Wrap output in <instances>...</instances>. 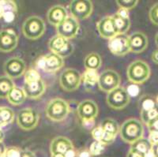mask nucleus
Returning a JSON list of instances; mask_svg holds the SVG:
<instances>
[{
  "label": "nucleus",
  "mask_w": 158,
  "mask_h": 157,
  "mask_svg": "<svg viewBox=\"0 0 158 157\" xmlns=\"http://www.w3.org/2000/svg\"><path fill=\"white\" fill-rule=\"evenodd\" d=\"M120 138L124 142L132 145L143 138L144 128L142 122L136 118H129L123 122L119 129Z\"/></svg>",
  "instance_id": "obj_1"
},
{
  "label": "nucleus",
  "mask_w": 158,
  "mask_h": 157,
  "mask_svg": "<svg viewBox=\"0 0 158 157\" xmlns=\"http://www.w3.org/2000/svg\"><path fill=\"white\" fill-rule=\"evenodd\" d=\"M127 76L129 81L135 85L143 84L149 78L150 68L142 60L134 61L128 66Z\"/></svg>",
  "instance_id": "obj_2"
},
{
  "label": "nucleus",
  "mask_w": 158,
  "mask_h": 157,
  "mask_svg": "<svg viewBox=\"0 0 158 157\" xmlns=\"http://www.w3.org/2000/svg\"><path fill=\"white\" fill-rule=\"evenodd\" d=\"M70 112V107L66 100L55 98L48 103L45 113L52 121L61 122L64 120Z\"/></svg>",
  "instance_id": "obj_3"
},
{
  "label": "nucleus",
  "mask_w": 158,
  "mask_h": 157,
  "mask_svg": "<svg viewBox=\"0 0 158 157\" xmlns=\"http://www.w3.org/2000/svg\"><path fill=\"white\" fill-rule=\"evenodd\" d=\"M45 23L38 16H31L22 25V33L29 39L35 40L41 37L45 32Z\"/></svg>",
  "instance_id": "obj_4"
},
{
  "label": "nucleus",
  "mask_w": 158,
  "mask_h": 157,
  "mask_svg": "<svg viewBox=\"0 0 158 157\" xmlns=\"http://www.w3.org/2000/svg\"><path fill=\"white\" fill-rule=\"evenodd\" d=\"M106 101L111 108L115 110H122L129 104L131 97L128 95L126 89L118 87L108 93Z\"/></svg>",
  "instance_id": "obj_5"
},
{
  "label": "nucleus",
  "mask_w": 158,
  "mask_h": 157,
  "mask_svg": "<svg viewBox=\"0 0 158 157\" xmlns=\"http://www.w3.org/2000/svg\"><path fill=\"white\" fill-rule=\"evenodd\" d=\"M81 81V74L75 69H66L59 77V84L64 91L73 92L77 89Z\"/></svg>",
  "instance_id": "obj_6"
},
{
  "label": "nucleus",
  "mask_w": 158,
  "mask_h": 157,
  "mask_svg": "<svg viewBox=\"0 0 158 157\" xmlns=\"http://www.w3.org/2000/svg\"><path fill=\"white\" fill-rule=\"evenodd\" d=\"M39 114L34 109L25 107L18 112L17 116V123L20 128L25 131L32 130L37 126Z\"/></svg>",
  "instance_id": "obj_7"
},
{
  "label": "nucleus",
  "mask_w": 158,
  "mask_h": 157,
  "mask_svg": "<svg viewBox=\"0 0 158 157\" xmlns=\"http://www.w3.org/2000/svg\"><path fill=\"white\" fill-rule=\"evenodd\" d=\"M108 49L116 56H123L131 52L130 39L127 34L118 33L108 39Z\"/></svg>",
  "instance_id": "obj_8"
},
{
  "label": "nucleus",
  "mask_w": 158,
  "mask_h": 157,
  "mask_svg": "<svg viewBox=\"0 0 158 157\" xmlns=\"http://www.w3.org/2000/svg\"><path fill=\"white\" fill-rule=\"evenodd\" d=\"M120 76L113 70H105L99 75V89L104 93H108L119 87Z\"/></svg>",
  "instance_id": "obj_9"
},
{
  "label": "nucleus",
  "mask_w": 158,
  "mask_h": 157,
  "mask_svg": "<svg viewBox=\"0 0 158 157\" xmlns=\"http://www.w3.org/2000/svg\"><path fill=\"white\" fill-rule=\"evenodd\" d=\"M48 48L51 52L57 54L62 58L68 57L74 51V47L70 40L58 34L51 38L48 42Z\"/></svg>",
  "instance_id": "obj_10"
},
{
  "label": "nucleus",
  "mask_w": 158,
  "mask_h": 157,
  "mask_svg": "<svg viewBox=\"0 0 158 157\" xmlns=\"http://www.w3.org/2000/svg\"><path fill=\"white\" fill-rule=\"evenodd\" d=\"M71 16L77 20H84L91 16L94 6L89 0H73L69 5Z\"/></svg>",
  "instance_id": "obj_11"
},
{
  "label": "nucleus",
  "mask_w": 158,
  "mask_h": 157,
  "mask_svg": "<svg viewBox=\"0 0 158 157\" xmlns=\"http://www.w3.org/2000/svg\"><path fill=\"white\" fill-rule=\"evenodd\" d=\"M26 65L25 61L19 57H11L3 65L4 73L11 79H18L25 74Z\"/></svg>",
  "instance_id": "obj_12"
},
{
  "label": "nucleus",
  "mask_w": 158,
  "mask_h": 157,
  "mask_svg": "<svg viewBox=\"0 0 158 157\" xmlns=\"http://www.w3.org/2000/svg\"><path fill=\"white\" fill-rule=\"evenodd\" d=\"M80 29L78 20L74 17H67L66 19L56 27L58 35L62 36L67 39H73L77 35Z\"/></svg>",
  "instance_id": "obj_13"
},
{
  "label": "nucleus",
  "mask_w": 158,
  "mask_h": 157,
  "mask_svg": "<svg viewBox=\"0 0 158 157\" xmlns=\"http://www.w3.org/2000/svg\"><path fill=\"white\" fill-rule=\"evenodd\" d=\"M18 43V36L13 29L0 30V52L8 53L15 50Z\"/></svg>",
  "instance_id": "obj_14"
},
{
  "label": "nucleus",
  "mask_w": 158,
  "mask_h": 157,
  "mask_svg": "<svg viewBox=\"0 0 158 157\" xmlns=\"http://www.w3.org/2000/svg\"><path fill=\"white\" fill-rule=\"evenodd\" d=\"M77 112L81 120L95 119L98 115V106L91 100H83L77 106Z\"/></svg>",
  "instance_id": "obj_15"
},
{
  "label": "nucleus",
  "mask_w": 158,
  "mask_h": 157,
  "mask_svg": "<svg viewBox=\"0 0 158 157\" xmlns=\"http://www.w3.org/2000/svg\"><path fill=\"white\" fill-rule=\"evenodd\" d=\"M97 29L101 37L110 39L118 34L112 17H104L97 24Z\"/></svg>",
  "instance_id": "obj_16"
},
{
  "label": "nucleus",
  "mask_w": 158,
  "mask_h": 157,
  "mask_svg": "<svg viewBox=\"0 0 158 157\" xmlns=\"http://www.w3.org/2000/svg\"><path fill=\"white\" fill-rule=\"evenodd\" d=\"M131 52L135 54H140L147 48L148 38L147 36L141 32H135L129 36Z\"/></svg>",
  "instance_id": "obj_17"
},
{
  "label": "nucleus",
  "mask_w": 158,
  "mask_h": 157,
  "mask_svg": "<svg viewBox=\"0 0 158 157\" xmlns=\"http://www.w3.org/2000/svg\"><path fill=\"white\" fill-rule=\"evenodd\" d=\"M46 85L42 80L29 83H24L23 90L26 97L32 100H37L44 93Z\"/></svg>",
  "instance_id": "obj_18"
},
{
  "label": "nucleus",
  "mask_w": 158,
  "mask_h": 157,
  "mask_svg": "<svg viewBox=\"0 0 158 157\" xmlns=\"http://www.w3.org/2000/svg\"><path fill=\"white\" fill-rule=\"evenodd\" d=\"M67 17V10L61 5H56L51 7L47 14L48 22L49 24L56 27L61 24Z\"/></svg>",
  "instance_id": "obj_19"
},
{
  "label": "nucleus",
  "mask_w": 158,
  "mask_h": 157,
  "mask_svg": "<svg viewBox=\"0 0 158 157\" xmlns=\"http://www.w3.org/2000/svg\"><path fill=\"white\" fill-rule=\"evenodd\" d=\"M70 149H74L71 141L66 137L59 136L52 140L50 144L51 154H64Z\"/></svg>",
  "instance_id": "obj_20"
},
{
  "label": "nucleus",
  "mask_w": 158,
  "mask_h": 157,
  "mask_svg": "<svg viewBox=\"0 0 158 157\" xmlns=\"http://www.w3.org/2000/svg\"><path fill=\"white\" fill-rule=\"evenodd\" d=\"M44 70L48 73H55L61 69L64 65L63 58L53 52L48 54L44 56Z\"/></svg>",
  "instance_id": "obj_21"
},
{
  "label": "nucleus",
  "mask_w": 158,
  "mask_h": 157,
  "mask_svg": "<svg viewBox=\"0 0 158 157\" xmlns=\"http://www.w3.org/2000/svg\"><path fill=\"white\" fill-rule=\"evenodd\" d=\"M3 6V16L2 19L6 23H11L15 20L18 13V6L15 1L2 0Z\"/></svg>",
  "instance_id": "obj_22"
},
{
  "label": "nucleus",
  "mask_w": 158,
  "mask_h": 157,
  "mask_svg": "<svg viewBox=\"0 0 158 157\" xmlns=\"http://www.w3.org/2000/svg\"><path fill=\"white\" fill-rule=\"evenodd\" d=\"M6 99L10 104H12L13 106H19L25 102V99H26V95H25L23 89L15 86L10 92Z\"/></svg>",
  "instance_id": "obj_23"
},
{
  "label": "nucleus",
  "mask_w": 158,
  "mask_h": 157,
  "mask_svg": "<svg viewBox=\"0 0 158 157\" xmlns=\"http://www.w3.org/2000/svg\"><path fill=\"white\" fill-rule=\"evenodd\" d=\"M81 79H82L85 89L87 91H90L95 87L96 85H98L99 74L97 73V70H86L83 73Z\"/></svg>",
  "instance_id": "obj_24"
},
{
  "label": "nucleus",
  "mask_w": 158,
  "mask_h": 157,
  "mask_svg": "<svg viewBox=\"0 0 158 157\" xmlns=\"http://www.w3.org/2000/svg\"><path fill=\"white\" fill-rule=\"evenodd\" d=\"M102 60L100 55L96 52L89 54L84 59V66L86 70H97L101 68Z\"/></svg>",
  "instance_id": "obj_25"
},
{
  "label": "nucleus",
  "mask_w": 158,
  "mask_h": 157,
  "mask_svg": "<svg viewBox=\"0 0 158 157\" xmlns=\"http://www.w3.org/2000/svg\"><path fill=\"white\" fill-rule=\"evenodd\" d=\"M15 87V85L13 79L6 75L0 76V99L7 98L10 92Z\"/></svg>",
  "instance_id": "obj_26"
},
{
  "label": "nucleus",
  "mask_w": 158,
  "mask_h": 157,
  "mask_svg": "<svg viewBox=\"0 0 158 157\" xmlns=\"http://www.w3.org/2000/svg\"><path fill=\"white\" fill-rule=\"evenodd\" d=\"M112 18L114 19V22H115L117 32L126 34L127 32H128V30L130 29V27H131L130 18H122V17L118 16L117 14H115L112 16Z\"/></svg>",
  "instance_id": "obj_27"
},
{
  "label": "nucleus",
  "mask_w": 158,
  "mask_h": 157,
  "mask_svg": "<svg viewBox=\"0 0 158 157\" xmlns=\"http://www.w3.org/2000/svg\"><path fill=\"white\" fill-rule=\"evenodd\" d=\"M152 147L153 145H151V143L149 142V141L146 138H141V139L138 140L137 141H135V143H133L131 145V148L130 149L135 150L136 152H140L142 154H146L149 150L152 149Z\"/></svg>",
  "instance_id": "obj_28"
},
{
  "label": "nucleus",
  "mask_w": 158,
  "mask_h": 157,
  "mask_svg": "<svg viewBox=\"0 0 158 157\" xmlns=\"http://www.w3.org/2000/svg\"><path fill=\"white\" fill-rule=\"evenodd\" d=\"M140 114L142 122L148 126L158 118V105L149 111H141Z\"/></svg>",
  "instance_id": "obj_29"
},
{
  "label": "nucleus",
  "mask_w": 158,
  "mask_h": 157,
  "mask_svg": "<svg viewBox=\"0 0 158 157\" xmlns=\"http://www.w3.org/2000/svg\"><path fill=\"white\" fill-rule=\"evenodd\" d=\"M101 126L104 131L115 136L119 132V129H120L118 122L115 120L112 119V118H106V119H104L101 122Z\"/></svg>",
  "instance_id": "obj_30"
},
{
  "label": "nucleus",
  "mask_w": 158,
  "mask_h": 157,
  "mask_svg": "<svg viewBox=\"0 0 158 157\" xmlns=\"http://www.w3.org/2000/svg\"><path fill=\"white\" fill-rule=\"evenodd\" d=\"M0 117L3 126L12 123L15 119V112L8 107H0Z\"/></svg>",
  "instance_id": "obj_31"
},
{
  "label": "nucleus",
  "mask_w": 158,
  "mask_h": 157,
  "mask_svg": "<svg viewBox=\"0 0 158 157\" xmlns=\"http://www.w3.org/2000/svg\"><path fill=\"white\" fill-rule=\"evenodd\" d=\"M138 105H139L141 111H149V110L154 108L158 104H156V100H154L153 97L147 96V95H144L138 100Z\"/></svg>",
  "instance_id": "obj_32"
},
{
  "label": "nucleus",
  "mask_w": 158,
  "mask_h": 157,
  "mask_svg": "<svg viewBox=\"0 0 158 157\" xmlns=\"http://www.w3.org/2000/svg\"><path fill=\"white\" fill-rule=\"evenodd\" d=\"M41 80L40 78V74L36 70L31 68L25 73V83L34 82V81H38Z\"/></svg>",
  "instance_id": "obj_33"
},
{
  "label": "nucleus",
  "mask_w": 158,
  "mask_h": 157,
  "mask_svg": "<svg viewBox=\"0 0 158 157\" xmlns=\"http://www.w3.org/2000/svg\"><path fill=\"white\" fill-rule=\"evenodd\" d=\"M105 146L101 141H95L92 143L89 147V152L92 155H100L104 151Z\"/></svg>",
  "instance_id": "obj_34"
},
{
  "label": "nucleus",
  "mask_w": 158,
  "mask_h": 157,
  "mask_svg": "<svg viewBox=\"0 0 158 157\" xmlns=\"http://www.w3.org/2000/svg\"><path fill=\"white\" fill-rule=\"evenodd\" d=\"M116 3L119 8L129 11L133 10L138 5V0H117Z\"/></svg>",
  "instance_id": "obj_35"
},
{
  "label": "nucleus",
  "mask_w": 158,
  "mask_h": 157,
  "mask_svg": "<svg viewBox=\"0 0 158 157\" xmlns=\"http://www.w3.org/2000/svg\"><path fill=\"white\" fill-rule=\"evenodd\" d=\"M22 151L18 147H8L6 148L5 157H22Z\"/></svg>",
  "instance_id": "obj_36"
},
{
  "label": "nucleus",
  "mask_w": 158,
  "mask_h": 157,
  "mask_svg": "<svg viewBox=\"0 0 158 157\" xmlns=\"http://www.w3.org/2000/svg\"><path fill=\"white\" fill-rule=\"evenodd\" d=\"M149 17L152 23L158 25V2L150 8L149 12Z\"/></svg>",
  "instance_id": "obj_37"
},
{
  "label": "nucleus",
  "mask_w": 158,
  "mask_h": 157,
  "mask_svg": "<svg viewBox=\"0 0 158 157\" xmlns=\"http://www.w3.org/2000/svg\"><path fill=\"white\" fill-rule=\"evenodd\" d=\"M115 138H116V136L115 135H113V134H109V133L104 131V134H103L101 142L103 143L104 145H111V144H112V143L114 142Z\"/></svg>",
  "instance_id": "obj_38"
},
{
  "label": "nucleus",
  "mask_w": 158,
  "mask_h": 157,
  "mask_svg": "<svg viewBox=\"0 0 158 157\" xmlns=\"http://www.w3.org/2000/svg\"><path fill=\"white\" fill-rule=\"evenodd\" d=\"M103 134H104V130H103V129L101 128V126L94 127V130L91 131L92 136H93V138H94L95 141H101V138H102Z\"/></svg>",
  "instance_id": "obj_39"
},
{
  "label": "nucleus",
  "mask_w": 158,
  "mask_h": 157,
  "mask_svg": "<svg viewBox=\"0 0 158 157\" xmlns=\"http://www.w3.org/2000/svg\"><path fill=\"white\" fill-rule=\"evenodd\" d=\"M128 95H129L131 97H136L138 96V93H139V91H140V89L138 86V85H131L128 86L127 88L126 89Z\"/></svg>",
  "instance_id": "obj_40"
},
{
  "label": "nucleus",
  "mask_w": 158,
  "mask_h": 157,
  "mask_svg": "<svg viewBox=\"0 0 158 157\" xmlns=\"http://www.w3.org/2000/svg\"><path fill=\"white\" fill-rule=\"evenodd\" d=\"M149 142L152 145H158V132L157 131H150L149 135Z\"/></svg>",
  "instance_id": "obj_41"
},
{
  "label": "nucleus",
  "mask_w": 158,
  "mask_h": 157,
  "mask_svg": "<svg viewBox=\"0 0 158 157\" xmlns=\"http://www.w3.org/2000/svg\"><path fill=\"white\" fill-rule=\"evenodd\" d=\"M82 121V126L86 130H93L94 129V125H95V122L94 119H87V120H81Z\"/></svg>",
  "instance_id": "obj_42"
},
{
  "label": "nucleus",
  "mask_w": 158,
  "mask_h": 157,
  "mask_svg": "<svg viewBox=\"0 0 158 157\" xmlns=\"http://www.w3.org/2000/svg\"><path fill=\"white\" fill-rule=\"evenodd\" d=\"M44 56H41V57H40L39 59H36V66L39 69H42L44 70Z\"/></svg>",
  "instance_id": "obj_43"
},
{
  "label": "nucleus",
  "mask_w": 158,
  "mask_h": 157,
  "mask_svg": "<svg viewBox=\"0 0 158 157\" xmlns=\"http://www.w3.org/2000/svg\"><path fill=\"white\" fill-rule=\"evenodd\" d=\"M127 157H145V155L142 153H140V152H136L135 150L130 149L127 155Z\"/></svg>",
  "instance_id": "obj_44"
},
{
  "label": "nucleus",
  "mask_w": 158,
  "mask_h": 157,
  "mask_svg": "<svg viewBox=\"0 0 158 157\" xmlns=\"http://www.w3.org/2000/svg\"><path fill=\"white\" fill-rule=\"evenodd\" d=\"M115 14H117L118 16L122 17V18H129V11L127 10H125V9H122V8H120V9L118 10L115 13Z\"/></svg>",
  "instance_id": "obj_45"
},
{
  "label": "nucleus",
  "mask_w": 158,
  "mask_h": 157,
  "mask_svg": "<svg viewBox=\"0 0 158 157\" xmlns=\"http://www.w3.org/2000/svg\"><path fill=\"white\" fill-rule=\"evenodd\" d=\"M148 129H149V131H157L158 132V118L155 120L154 122H153L152 123L149 124L148 126Z\"/></svg>",
  "instance_id": "obj_46"
},
{
  "label": "nucleus",
  "mask_w": 158,
  "mask_h": 157,
  "mask_svg": "<svg viewBox=\"0 0 158 157\" xmlns=\"http://www.w3.org/2000/svg\"><path fill=\"white\" fill-rule=\"evenodd\" d=\"M91 154H90L89 150L87 149H82L81 151H79L77 152V157H91Z\"/></svg>",
  "instance_id": "obj_47"
},
{
  "label": "nucleus",
  "mask_w": 158,
  "mask_h": 157,
  "mask_svg": "<svg viewBox=\"0 0 158 157\" xmlns=\"http://www.w3.org/2000/svg\"><path fill=\"white\" fill-rule=\"evenodd\" d=\"M151 59H152V61L153 63L158 65V50L154 51L153 52L152 56H151Z\"/></svg>",
  "instance_id": "obj_48"
},
{
  "label": "nucleus",
  "mask_w": 158,
  "mask_h": 157,
  "mask_svg": "<svg viewBox=\"0 0 158 157\" xmlns=\"http://www.w3.org/2000/svg\"><path fill=\"white\" fill-rule=\"evenodd\" d=\"M65 156L66 157H76L77 156V154L76 153V152L74 151V149H70L69 151H67L66 153H65Z\"/></svg>",
  "instance_id": "obj_49"
},
{
  "label": "nucleus",
  "mask_w": 158,
  "mask_h": 157,
  "mask_svg": "<svg viewBox=\"0 0 158 157\" xmlns=\"http://www.w3.org/2000/svg\"><path fill=\"white\" fill-rule=\"evenodd\" d=\"M22 157H36V155L31 151L25 150V151H23V152H22Z\"/></svg>",
  "instance_id": "obj_50"
},
{
  "label": "nucleus",
  "mask_w": 158,
  "mask_h": 157,
  "mask_svg": "<svg viewBox=\"0 0 158 157\" xmlns=\"http://www.w3.org/2000/svg\"><path fill=\"white\" fill-rule=\"evenodd\" d=\"M6 147L3 145V143H0V157H5Z\"/></svg>",
  "instance_id": "obj_51"
},
{
  "label": "nucleus",
  "mask_w": 158,
  "mask_h": 157,
  "mask_svg": "<svg viewBox=\"0 0 158 157\" xmlns=\"http://www.w3.org/2000/svg\"><path fill=\"white\" fill-rule=\"evenodd\" d=\"M152 149L153 151V153H154L155 157H158V145H153L152 147Z\"/></svg>",
  "instance_id": "obj_52"
},
{
  "label": "nucleus",
  "mask_w": 158,
  "mask_h": 157,
  "mask_svg": "<svg viewBox=\"0 0 158 157\" xmlns=\"http://www.w3.org/2000/svg\"><path fill=\"white\" fill-rule=\"evenodd\" d=\"M3 16V6H2V0H0V19Z\"/></svg>",
  "instance_id": "obj_53"
},
{
  "label": "nucleus",
  "mask_w": 158,
  "mask_h": 157,
  "mask_svg": "<svg viewBox=\"0 0 158 157\" xmlns=\"http://www.w3.org/2000/svg\"><path fill=\"white\" fill-rule=\"evenodd\" d=\"M145 157H155L154 153H153V149H150L146 154H145Z\"/></svg>",
  "instance_id": "obj_54"
},
{
  "label": "nucleus",
  "mask_w": 158,
  "mask_h": 157,
  "mask_svg": "<svg viewBox=\"0 0 158 157\" xmlns=\"http://www.w3.org/2000/svg\"><path fill=\"white\" fill-rule=\"evenodd\" d=\"M4 138H5V134H4V132L2 131V128H0V143H2L3 141Z\"/></svg>",
  "instance_id": "obj_55"
},
{
  "label": "nucleus",
  "mask_w": 158,
  "mask_h": 157,
  "mask_svg": "<svg viewBox=\"0 0 158 157\" xmlns=\"http://www.w3.org/2000/svg\"><path fill=\"white\" fill-rule=\"evenodd\" d=\"M51 157H66L64 154L61 153H56V154H52V156Z\"/></svg>",
  "instance_id": "obj_56"
},
{
  "label": "nucleus",
  "mask_w": 158,
  "mask_h": 157,
  "mask_svg": "<svg viewBox=\"0 0 158 157\" xmlns=\"http://www.w3.org/2000/svg\"><path fill=\"white\" fill-rule=\"evenodd\" d=\"M155 42H156V46L158 47V32H157V33H156V36H155Z\"/></svg>",
  "instance_id": "obj_57"
},
{
  "label": "nucleus",
  "mask_w": 158,
  "mask_h": 157,
  "mask_svg": "<svg viewBox=\"0 0 158 157\" xmlns=\"http://www.w3.org/2000/svg\"><path fill=\"white\" fill-rule=\"evenodd\" d=\"M2 127H3V126H2V120H1V117H0V128H2Z\"/></svg>",
  "instance_id": "obj_58"
},
{
  "label": "nucleus",
  "mask_w": 158,
  "mask_h": 157,
  "mask_svg": "<svg viewBox=\"0 0 158 157\" xmlns=\"http://www.w3.org/2000/svg\"><path fill=\"white\" fill-rule=\"evenodd\" d=\"M156 104H158V96L156 97Z\"/></svg>",
  "instance_id": "obj_59"
}]
</instances>
